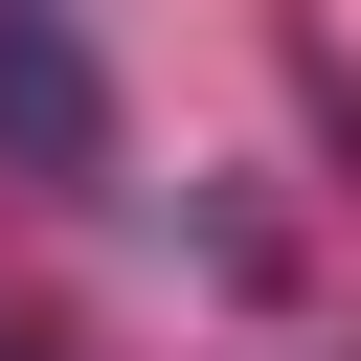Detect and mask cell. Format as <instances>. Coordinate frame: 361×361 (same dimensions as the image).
I'll return each mask as SVG.
<instances>
[{"mask_svg":"<svg viewBox=\"0 0 361 361\" xmlns=\"http://www.w3.org/2000/svg\"><path fill=\"white\" fill-rule=\"evenodd\" d=\"M113 45L68 23V0H0V180H45V203H113Z\"/></svg>","mask_w":361,"mask_h":361,"instance_id":"obj_1","label":"cell"},{"mask_svg":"<svg viewBox=\"0 0 361 361\" xmlns=\"http://www.w3.org/2000/svg\"><path fill=\"white\" fill-rule=\"evenodd\" d=\"M0 361H68V338H45V316H0Z\"/></svg>","mask_w":361,"mask_h":361,"instance_id":"obj_2","label":"cell"}]
</instances>
